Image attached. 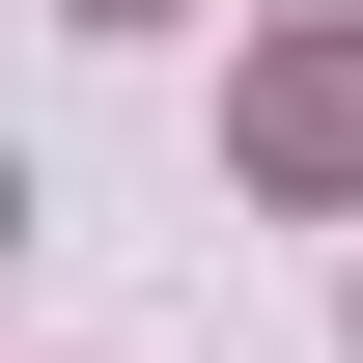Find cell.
Returning a JSON list of instances; mask_svg holds the SVG:
<instances>
[{
  "mask_svg": "<svg viewBox=\"0 0 363 363\" xmlns=\"http://www.w3.org/2000/svg\"><path fill=\"white\" fill-rule=\"evenodd\" d=\"M84 28H140V0H84Z\"/></svg>",
  "mask_w": 363,
  "mask_h": 363,
  "instance_id": "cell-2",
  "label": "cell"
},
{
  "mask_svg": "<svg viewBox=\"0 0 363 363\" xmlns=\"http://www.w3.org/2000/svg\"><path fill=\"white\" fill-rule=\"evenodd\" d=\"M252 168L279 196H363V28H279L252 56Z\"/></svg>",
  "mask_w": 363,
  "mask_h": 363,
  "instance_id": "cell-1",
  "label": "cell"
}]
</instances>
